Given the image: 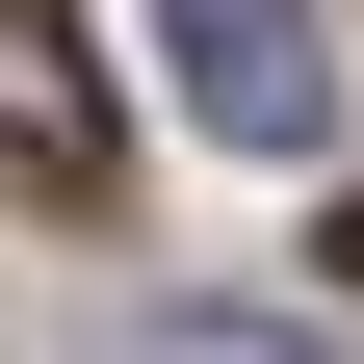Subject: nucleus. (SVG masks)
<instances>
[{"label": "nucleus", "mask_w": 364, "mask_h": 364, "mask_svg": "<svg viewBox=\"0 0 364 364\" xmlns=\"http://www.w3.org/2000/svg\"><path fill=\"white\" fill-rule=\"evenodd\" d=\"M156 53L235 156H338V0H156Z\"/></svg>", "instance_id": "f257e3e1"}, {"label": "nucleus", "mask_w": 364, "mask_h": 364, "mask_svg": "<svg viewBox=\"0 0 364 364\" xmlns=\"http://www.w3.org/2000/svg\"><path fill=\"white\" fill-rule=\"evenodd\" d=\"M0 182H26V208H105L130 182V105H105V53H78V0H0Z\"/></svg>", "instance_id": "f03ea898"}, {"label": "nucleus", "mask_w": 364, "mask_h": 364, "mask_svg": "<svg viewBox=\"0 0 364 364\" xmlns=\"http://www.w3.org/2000/svg\"><path fill=\"white\" fill-rule=\"evenodd\" d=\"M130 364H287V338H235V312H156V338H130Z\"/></svg>", "instance_id": "7ed1b4c3"}]
</instances>
